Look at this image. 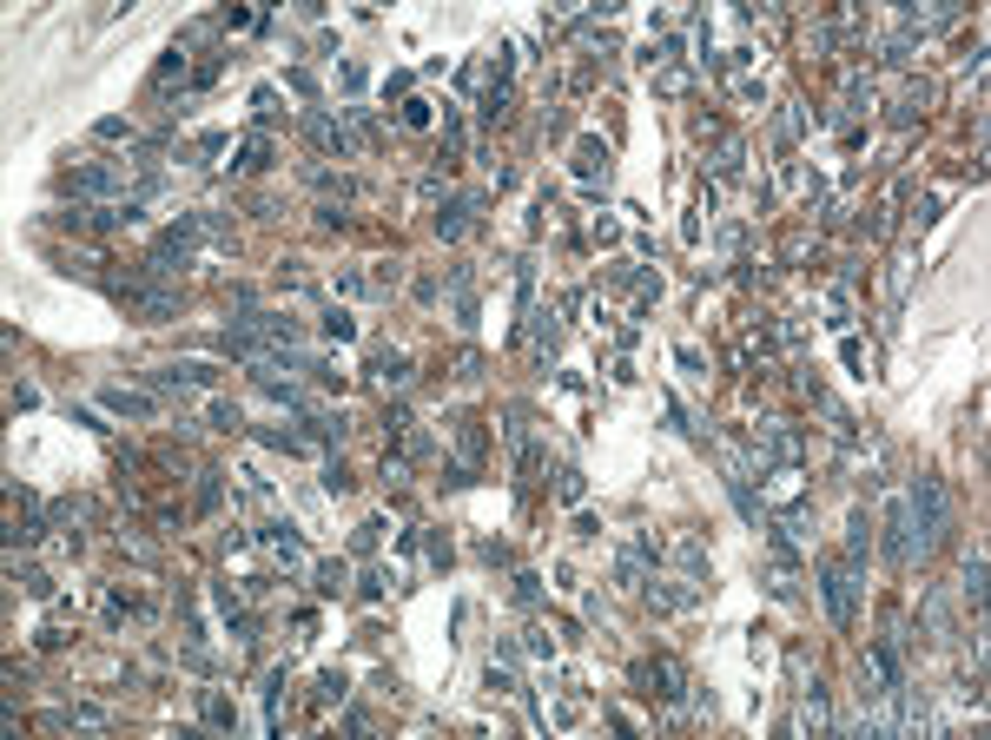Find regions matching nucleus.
Instances as JSON below:
<instances>
[{"label": "nucleus", "instance_id": "f257e3e1", "mask_svg": "<svg viewBox=\"0 0 991 740\" xmlns=\"http://www.w3.org/2000/svg\"><path fill=\"white\" fill-rule=\"evenodd\" d=\"M905 516H912V555L926 562V555L938 549V535H945V483L938 476H919L912 483V502H905Z\"/></svg>", "mask_w": 991, "mask_h": 740}, {"label": "nucleus", "instance_id": "f03ea898", "mask_svg": "<svg viewBox=\"0 0 991 740\" xmlns=\"http://www.w3.org/2000/svg\"><path fill=\"white\" fill-rule=\"evenodd\" d=\"M852 576H860V568H846V562H819V595H827V609H833V621L839 628H852Z\"/></svg>", "mask_w": 991, "mask_h": 740}, {"label": "nucleus", "instance_id": "7ed1b4c3", "mask_svg": "<svg viewBox=\"0 0 991 740\" xmlns=\"http://www.w3.org/2000/svg\"><path fill=\"white\" fill-rule=\"evenodd\" d=\"M153 383H165V391H206V383H212V364H172V370H153Z\"/></svg>", "mask_w": 991, "mask_h": 740}, {"label": "nucleus", "instance_id": "20e7f679", "mask_svg": "<svg viewBox=\"0 0 991 740\" xmlns=\"http://www.w3.org/2000/svg\"><path fill=\"white\" fill-rule=\"evenodd\" d=\"M634 681H648V687H654V694H661V701H675V694H681V668H675V661H654V668H634Z\"/></svg>", "mask_w": 991, "mask_h": 740}, {"label": "nucleus", "instance_id": "39448f33", "mask_svg": "<svg viewBox=\"0 0 991 740\" xmlns=\"http://www.w3.org/2000/svg\"><path fill=\"white\" fill-rule=\"evenodd\" d=\"M99 403H106L113 416H159V403H153V397H139V391H106Z\"/></svg>", "mask_w": 991, "mask_h": 740}, {"label": "nucleus", "instance_id": "423d86ee", "mask_svg": "<svg viewBox=\"0 0 991 740\" xmlns=\"http://www.w3.org/2000/svg\"><path fill=\"white\" fill-rule=\"evenodd\" d=\"M265 542L284 555V568H305V542H298V535L284 529V523H265Z\"/></svg>", "mask_w": 991, "mask_h": 740}, {"label": "nucleus", "instance_id": "0eeeda50", "mask_svg": "<svg viewBox=\"0 0 991 740\" xmlns=\"http://www.w3.org/2000/svg\"><path fill=\"white\" fill-rule=\"evenodd\" d=\"M965 601H971V615L985 609V555H978V549L965 555Z\"/></svg>", "mask_w": 991, "mask_h": 740}, {"label": "nucleus", "instance_id": "6e6552de", "mask_svg": "<svg viewBox=\"0 0 991 740\" xmlns=\"http://www.w3.org/2000/svg\"><path fill=\"white\" fill-rule=\"evenodd\" d=\"M377 383H383V391H391V383L403 391V383H410V357H397V350H383V357H377Z\"/></svg>", "mask_w": 991, "mask_h": 740}, {"label": "nucleus", "instance_id": "1a4fd4ad", "mask_svg": "<svg viewBox=\"0 0 991 740\" xmlns=\"http://www.w3.org/2000/svg\"><path fill=\"white\" fill-rule=\"evenodd\" d=\"M469 212H476V198H457L449 212H436V231H443V239H457V231L469 225Z\"/></svg>", "mask_w": 991, "mask_h": 740}, {"label": "nucleus", "instance_id": "9d476101", "mask_svg": "<svg viewBox=\"0 0 991 740\" xmlns=\"http://www.w3.org/2000/svg\"><path fill=\"white\" fill-rule=\"evenodd\" d=\"M206 720H212V727H239V714H231V701H218V694L206 701Z\"/></svg>", "mask_w": 991, "mask_h": 740}, {"label": "nucleus", "instance_id": "9b49d317", "mask_svg": "<svg viewBox=\"0 0 991 740\" xmlns=\"http://www.w3.org/2000/svg\"><path fill=\"white\" fill-rule=\"evenodd\" d=\"M198 509H218V469H206V476H198Z\"/></svg>", "mask_w": 991, "mask_h": 740}, {"label": "nucleus", "instance_id": "f8f14e48", "mask_svg": "<svg viewBox=\"0 0 991 740\" xmlns=\"http://www.w3.org/2000/svg\"><path fill=\"white\" fill-rule=\"evenodd\" d=\"M549 350H556V317H542V324H535V357H549Z\"/></svg>", "mask_w": 991, "mask_h": 740}, {"label": "nucleus", "instance_id": "ddd939ff", "mask_svg": "<svg viewBox=\"0 0 991 740\" xmlns=\"http://www.w3.org/2000/svg\"><path fill=\"white\" fill-rule=\"evenodd\" d=\"M212 424H218V430H239L245 416H239V403H212Z\"/></svg>", "mask_w": 991, "mask_h": 740}, {"label": "nucleus", "instance_id": "4468645a", "mask_svg": "<svg viewBox=\"0 0 991 740\" xmlns=\"http://www.w3.org/2000/svg\"><path fill=\"white\" fill-rule=\"evenodd\" d=\"M239 165H272V146H265V139H245V159H239Z\"/></svg>", "mask_w": 991, "mask_h": 740}, {"label": "nucleus", "instance_id": "2eb2a0df", "mask_svg": "<svg viewBox=\"0 0 991 740\" xmlns=\"http://www.w3.org/2000/svg\"><path fill=\"white\" fill-rule=\"evenodd\" d=\"M21 582H27V595H54V582H46L40 568H21Z\"/></svg>", "mask_w": 991, "mask_h": 740}, {"label": "nucleus", "instance_id": "dca6fc26", "mask_svg": "<svg viewBox=\"0 0 991 740\" xmlns=\"http://www.w3.org/2000/svg\"><path fill=\"white\" fill-rule=\"evenodd\" d=\"M324 331H331V338H350V331H357V324H350L344 311H324Z\"/></svg>", "mask_w": 991, "mask_h": 740}, {"label": "nucleus", "instance_id": "f3484780", "mask_svg": "<svg viewBox=\"0 0 991 740\" xmlns=\"http://www.w3.org/2000/svg\"><path fill=\"white\" fill-rule=\"evenodd\" d=\"M317 694H324V701H344L350 687H344V675H324V681H317Z\"/></svg>", "mask_w": 991, "mask_h": 740}]
</instances>
